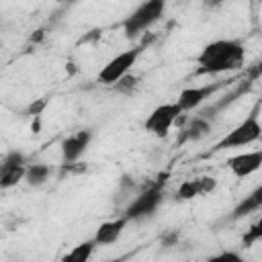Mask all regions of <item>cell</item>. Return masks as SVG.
<instances>
[{"instance_id":"obj_1","label":"cell","mask_w":262,"mask_h":262,"mask_svg":"<svg viewBox=\"0 0 262 262\" xmlns=\"http://www.w3.org/2000/svg\"><path fill=\"white\" fill-rule=\"evenodd\" d=\"M246 49L235 39H217L207 43L196 57V74H223L235 72L244 66Z\"/></svg>"},{"instance_id":"obj_2","label":"cell","mask_w":262,"mask_h":262,"mask_svg":"<svg viewBox=\"0 0 262 262\" xmlns=\"http://www.w3.org/2000/svg\"><path fill=\"white\" fill-rule=\"evenodd\" d=\"M166 10V0H143L125 20H123V31L127 39L139 37L143 31H147L154 23L162 18Z\"/></svg>"},{"instance_id":"obj_3","label":"cell","mask_w":262,"mask_h":262,"mask_svg":"<svg viewBox=\"0 0 262 262\" xmlns=\"http://www.w3.org/2000/svg\"><path fill=\"white\" fill-rule=\"evenodd\" d=\"M260 135H262V125H260L258 115H256V111H254V113H250L239 125H235L225 137H221V139L215 143L213 151H223V149H229V147H244V145H250V143L258 141Z\"/></svg>"},{"instance_id":"obj_4","label":"cell","mask_w":262,"mask_h":262,"mask_svg":"<svg viewBox=\"0 0 262 262\" xmlns=\"http://www.w3.org/2000/svg\"><path fill=\"white\" fill-rule=\"evenodd\" d=\"M182 113H184V111L180 108L178 102L160 104V106H156V108L147 115L143 127H145V131H149V133L156 135V137H166V135L170 133L172 125L176 123V119H178Z\"/></svg>"},{"instance_id":"obj_5","label":"cell","mask_w":262,"mask_h":262,"mask_svg":"<svg viewBox=\"0 0 262 262\" xmlns=\"http://www.w3.org/2000/svg\"><path fill=\"white\" fill-rule=\"evenodd\" d=\"M141 53V47H133V49H127V51H121L117 53L111 61H106V66L98 72V80L102 84H115L119 82L121 78L127 76V72L135 66L137 57Z\"/></svg>"},{"instance_id":"obj_6","label":"cell","mask_w":262,"mask_h":262,"mask_svg":"<svg viewBox=\"0 0 262 262\" xmlns=\"http://www.w3.org/2000/svg\"><path fill=\"white\" fill-rule=\"evenodd\" d=\"M162 203V180L149 188H145L139 196H135V201H131V205L125 209V217L129 221H137L143 219L147 215H151Z\"/></svg>"},{"instance_id":"obj_7","label":"cell","mask_w":262,"mask_h":262,"mask_svg":"<svg viewBox=\"0 0 262 262\" xmlns=\"http://www.w3.org/2000/svg\"><path fill=\"white\" fill-rule=\"evenodd\" d=\"M27 174V162H25V156L20 151H10L2 166H0V186L2 188H10L14 186L16 182H20Z\"/></svg>"},{"instance_id":"obj_8","label":"cell","mask_w":262,"mask_h":262,"mask_svg":"<svg viewBox=\"0 0 262 262\" xmlns=\"http://www.w3.org/2000/svg\"><path fill=\"white\" fill-rule=\"evenodd\" d=\"M221 86H225V82H213V84H205V86H192V88H184L180 94H178V104L180 108L186 113V111H192L196 108L199 104H203L209 96H213Z\"/></svg>"},{"instance_id":"obj_9","label":"cell","mask_w":262,"mask_h":262,"mask_svg":"<svg viewBox=\"0 0 262 262\" xmlns=\"http://www.w3.org/2000/svg\"><path fill=\"white\" fill-rule=\"evenodd\" d=\"M227 168L231 170V174L235 178H246V176L254 174L256 170L262 168V149H254V151H246V154H237V156L229 158Z\"/></svg>"},{"instance_id":"obj_10","label":"cell","mask_w":262,"mask_h":262,"mask_svg":"<svg viewBox=\"0 0 262 262\" xmlns=\"http://www.w3.org/2000/svg\"><path fill=\"white\" fill-rule=\"evenodd\" d=\"M90 139H92V133H90L88 129H82V131H76V133L68 135V137L61 141V158H63V162L74 164V162L86 151Z\"/></svg>"},{"instance_id":"obj_11","label":"cell","mask_w":262,"mask_h":262,"mask_svg":"<svg viewBox=\"0 0 262 262\" xmlns=\"http://www.w3.org/2000/svg\"><path fill=\"white\" fill-rule=\"evenodd\" d=\"M215 184H217L215 178H209V176H199V178L186 180L178 186L176 199L178 201H190V199H196V196H205L215 188Z\"/></svg>"},{"instance_id":"obj_12","label":"cell","mask_w":262,"mask_h":262,"mask_svg":"<svg viewBox=\"0 0 262 262\" xmlns=\"http://www.w3.org/2000/svg\"><path fill=\"white\" fill-rule=\"evenodd\" d=\"M127 223H129V219H127L125 215H123V217H117V219H113V221L100 223L98 229H96V233H94V242L100 244V246L115 244V242L121 237V233H123V229H125Z\"/></svg>"},{"instance_id":"obj_13","label":"cell","mask_w":262,"mask_h":262,"mask_svg":"<svg viewBox=\"0 0 262 262\" xmlns=\"http://www.w3.org/2000/svg\"><path fill=\"white\" fill-rule=\"evenodd\" d=\"M258 209H262V184L256 186L250 194H246V196L233 207L231 217H233V219H239V217H246V215H250V213H254V211H258Z\"/></svg>"},{"instance_id":"obj_14","label":"cell","mask_w":262,"mask_h":262,"mask_svg":"<svg viewBox=\"0 0 262 262\" xmlns=\"http://www.w3.org/2000/svg\"><path fill=\"white\" fill-rule=\"evenodd\" d=\"M49 176H51V168L47 164H31V166H27L25 180L31 186H41L49 180Z\"/></svg>"},{"instance_id":"obj_15","label":"cell","mask_w":262,"mask_h":262,"mask_svg":"<svg viewBox=\"0 0 262 262\" xmlns=\"http://www.w3.org/2000/svg\"><path fill=\"white\" fill-rule=\"evenodd\" d=\"M94 246H96L94 237H92V239H88V242H82V244L74 246V248L63 256V260H70V262H86V260L92 256Z\"/></svg>"},{"instance_id":"obj_16","label":"cell","mask_w":262,"mask_h":262,"mask_svg":"<svg viewBox=\"0 0 262 262\" xmlns=\"http://www.w3.org/2000/svg\"><path fill=\"white\" fill-rule=\"evenodd\" d=\"M207 133H209V123H207L203 117L194 119V121L184 129V135H186L188 139H201V137H205Z\"/></svg>"},{"instance_id":"obj_17","label":"cell","mask_w":262,"mask_h":262,"mask_svg":"<svg viewBox=\"0 0 262 262\" xmlns=\"http://www.w3.org/2000/svg\"><path fill=\"white\" fill-rule=\"evenodd\" d=\"M258 239H262V217H260L256 223H252V225H250V229L244 233L242 244H244L246 248H250V246H254Z\"/></svg>"},{"instance_id":"obj_18","label":"cell","mask_w":262,"mask_h":262,"mask_svg":"<svg viewBox=\"0 0 262 262\" xmlns=\"http://www.w3.org/2000/svg\"><path fill=\"white\" fill-rule=\"evenodd\" d=\"M213 260H242V256L235 252H221V254L213 256Z\"/></svg>"},{"instance_id":"obj_19","label":"cell","mask_w":262,"mask_h":262,"mask_svg":"<svg viewBox=\"0 0 262 262\" xmlns=\"http://www.w3.org/2000/svg\"><path fill=\"white\" fill-rule=\"evenodd\" d=\"M70 2H74V0H70Z\"/></svg>"}]
</instances>
